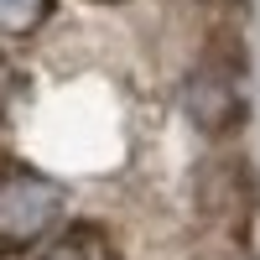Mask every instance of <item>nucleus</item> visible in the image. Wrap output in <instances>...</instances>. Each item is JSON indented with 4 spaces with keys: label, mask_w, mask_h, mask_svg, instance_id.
Returning a JSON list of instances; mask_svg holds the SVG:
<instances>
[{
    "label": "nucleus",
    "mask_w": 260,
    "mask_h": 260,
    "mask_svg": "<svg viewBox=\"0 0 260 260\" xmlns=\"http://www.w3.org/2000/svg\"><path fill=\"white\" fill-rule=\"evenodd\" d=\"M11 94H16V68L6 57H0V115H6V104H11Z\"/></svg>",
    "instance_id": "obj_5"
},
{
    "label": "nucleus",
    "mask_w": 260,
    "mask_h": 260,
    "mask_svg": "<svg viewBox=\"0 0 260 260\" xmlns=\"http://www.w3.org/2000/svg\"><path fill=\"white\" fill-rule=\"evenodd\" d=\"M37 260H120V255H115L110 234L99 224H73V229H62L52 245H42Z\"/></svg>",
    "instance_id": "obj_3"
},
{
    "label": "nucleus",
    "mask_w": 260,
    "mask_h": 260,
    "mask_svg": "<svg viewBox=\"0 0 260 260\" xmlns=\"http://www.w3.org/2000/svg\"><path fill=\"white\" fill-rule=\"evenodd\" d=\"M52 0H0V37H31Z\"/></svg>",
    "instance_id": "obj_4"
},
{
    "label": "nucleus",
    "mask_w": 260,
    "mask_h": 260,
    "mask_svg": "<svg viewBox=\"0 0 260 260\" xmlns=\"http://www.w3.org/2000/svg\"><path fill=\"white\" fill-rule=\"evenodd\" d=\"M62 219V187L31 167H0V260L42 245Z\"/></svg>",
    "instance_id": "obj_1"
},
{
    "label": "nucleus",
    "mask_w": 260,
    "mask_h": 260,
    "mask_svg": "<svg viewBox=\"0 0 260 260\" xmlns=\"http://www.w3.org/2000/svg\"><path fill=\"white\" fill-rule=\"evenodd\" d=\"M187 110L203 130H229L240 125L245 115V99H240V57L224 52V57H208L198 73H192V89H187Z\"/></svg>",
    "instance_id": "obj_2"
}]
</instances>
